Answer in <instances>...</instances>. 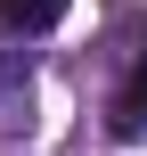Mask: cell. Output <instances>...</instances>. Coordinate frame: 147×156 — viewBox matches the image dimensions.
Returning a JSON list of instances; mask_svg holds the SVG:
<instances>
[{"instance_id":"1","label":"cell","mask_w":147,"mask_h":156,"mask_svg":"<svg viewBox=\"0 0 147 156\" xmlns=\"http://www.w3.org/2000/svg\"><path fill=\"white\" fill-rule=\"evenodd\" d=\"M106 132H115V140H147V49L131 58V74H123V90L106 99Z\"/></svg>"},{"instance_id":"2","label":"cell","mask_w":147,"mask_h":156,"mask_svg":"<svg viewBox=\"0 0 147 156\" xmlns=\"http://www.w3.org/2000/svg\"><path fill=\"white\" fill-rule=\"evenodd\" d=\"M0 25L8 33H49V25H65V0H0Z\"/></svg>"},{"instance_id":"3","label":"cell","mask_w":147,"mask_h":156,"mask_svg":"<svg viewBox=\"0 0 147 156\" xmlns=\"http://www.w3.org/2000/svg\"><path fill=\"white\" fill-rule=\"evenodd\" d=\"M8 82H16V66H0V90H8Z\"/></svg>"}]
</instances>
